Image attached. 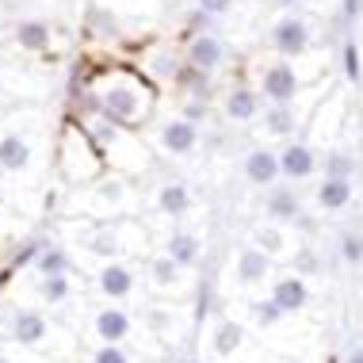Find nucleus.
Listing matches in <instances>:
<instances>
[{
	"label": "nucleus",
	"instance_id": "nucleus-50",
	"mask_svg": "<svg viewBox=\"0 0 363 363\" xmlns=\"http://www.w3.org/2000/svg\"><path fill=\"white\" fill-rule=\"evenodd\" d=\"M188 363H199V359H188Z\"/></svg>",
	"mask_w": 363,
	"mask_h": 363
},
{
	"label": "nucleus",
	"instance_id": "nucleus-7",
	"mask_svg": "<svg viewBox=\"0 0 363 363\" xmlns=\"http://www.w3.org/2000/svg\"><path fill=\"white\" fill-rule=\"evenodd\" d=\"M302 84H306V77L279 54L268 57V62L260 65V73H257V88H260V96L268 104H294L298 92H302Z\"/></svg>",
	"mask_w": 363,
	"mask_h": 363
},
{
	"label": "nucleus",
	"instance_id": "nucleus-18",
	"mask_svg": "<svg viewBox=\"0 0 363 363\" xmlns=\"http://www.w3.org/2000/svg\"><path fill=\"white\" fill-rule=\"evenodd\" d=\"M283 176L279 169V153L276 150H264V145H257V150L245 153V180L257 184V188H272Z\"/></svg>",
	"mask_w": 363,
	"mask_h": 363
},
{
	"label": "nucleus",
	"instance_id": "nucleus-46",
	"mask_svg": "<svg viewBox=\"0 0 363 363\" xmlns=\"http://www.w3.org/2000/svg\"><path fill=\"white\" fill-rule=\"evenodd\" d=\"M0 363H16V359L12 356H0Z\"/></svg>",
	"mask_w": 363,
	"mask_h": 363
},
{
	"label": "nucleus",
	"instance_id": "nucleus-27",
	"mask_svg": "<svg viewBox=\"0 0 363 363\" xmlns=\"http://www.w3.org/2000/svg\"><path fill=\"white\" fill-rule=\"evenodd\" d=\"M245 345V329L238 325L233 318H222L218 325H214V340H211V348H214V356H222V359H230L233 352H241Z\"/></svg>",
	"mask_w": 363,
	"mask_h": 363
},
{
	"label": "nucleus",
	"instance_id": "nucleus-34",
	"mask_svg": "<svg viewBox=\"0 0 363 363\" xmlns=\"http://www.w3.org/2000/svg\"><path fill=\"white\" fill-rule=\"evenodd\" d=\"M340 260L352 264V268H359V264H363V233L359 230H345V233H340Z\"/></svg>",
	"mask_w": 363,
	"mask_h": 363
},
{
	"label": "nucleus",
	"instance_id": "nucleus-8",
	"mask_svg": "<svg viewBox=\"0 0 363 363\" xmlns=\"http://www.w3.org/2000/svg\"><path fill=\"white\" fill-rule=\"evenodd\" d=\"M150 138L164 157H188L199 150V123L184 119L180 111L169 115V119H150Z\"/></svg>",
	"mask_w": 363,
	"mask_h": 363
},
{
	"label": "nucleus",
	"instance_id": "nucleus-40",
	"mask_svg": "<svg viewBox=\"0 0 363 363\" xmlns=\"http://www.w3.org/2000/svg\"><path fill=\"white\" fill-rule=\"evenodd\" d=\"M195 4H199L207 16H225L233 8V0H195Z\"/></svg>",
	"mask_w": 363,
	"mask_h": 363
},
{
	"label": "nucleus",
	"instance_id": "nucleus-23",
	"mask_svg": "<svg viewBox=\"0 0 363 363\" xmlns=\"http://www.w3.org/2000/svg\"><path fill=\"white\" fill-rule=\"evenodd\" d=\"M294 126H298V111H294V104H268L260 111V130L268 134V138H291Z\"/></svg>",
	"mask_w": 363,
	"mask_h": 363
},
{
	"label": "nucleus",
	"instance_id": "nucleus-11",
	"mask_svg": "<svg viewBox=\"0 0 363 363\" xmlns=\"http://www.w3.org/2000/svg\"><path fill=\"white\" fill-rule=\"evenodd\" d=\"M184 62L214 77V73H218L222 65H225V43H222V38L214 35V31L191 35V38H188V46H184Z\"/></svg>",
	"mask_w": 363,
	"mask_h": 363
},
{
	"label": "nucleus",
	"instance_id": "nucleus-25",
	"mask_svg": "<svg viewBox=\"0 0 363 363\" xmlns=\"http://www.w3.org/2000/svg\"><path fill=\"white\" fill-rule=\"evenodd\" d=\"M199 249H203V245H199V238H195V233L176 230V233H169V238H164V252H169V257L180 264L184 272L199 264Z\"/></svg>",
	"mask_w": 363,
	"mask_h": 363
},
{
	"label": "nucleus",
	"instance_id": "nucleus-14",
	"mask_svg": "<svg viewBox=\"0 0 363 363\" xmlns=\"http://www.w3.org/2000/svg\"><path fill=\"white\" fill-rule=\"evenodd\" d=\"M272 268H276V257H268L260 245H245L238 252V260H233V279L241 287H257V283L272 276Z\"/></svg>",
	"mask_w": 363,
	"mask_h": 363
},
{
	"label": "nucleus",
	"instance_id": "nucleus-22",
	"mask_svg": "<svg viewBox=\"0 0 363 363\" xmlns=\"http://www.w3.org/2000/svg\"><path fill=\"white\" fill-rule=\"evenodd\" d=\"M16 46L23 54H50L54 50V31L46 19H23L16 27Z\"/></svg>",
	"mask_w": 363,
	"mask_h": 363
},
{
	"label": "nucleus",
	"instance_id": "nucleus-44",
	"mask_svg": "<svg viewBox=\"0 0 363 363\" xmlns=\"http://www.w3.org/2000/svg\"><path fill=\"white\" fill-rule=\"evenodd\" d=\"M345 363H363V348H356V352H352V356H348Z\"/></svg>",
	"mask_w": 363,
	"mask_h": 363
},
{
	"label": "nucleus",
	"instance_id": "nucleus-24",
	"mask_svg": "<svg viewBox=\"0 0 363 363\" xmlns=\"http://www.w3.org/2000/svg\"><path fill=\"white\" fill-rule=\"evenodd\" d=\"M352 176H325L318 184V207L321 211H345L352 203Z\"/></svg>",
	"mask_w": 363,
	"mask_h": 363
},
{
	"label": "nucleus",
	"instance_id": "nucleus-4",
	"mask_svg": "<svg viewBox=\"0 0 363 363\" xmlns=\"http://www.w3.org/2000/svg\"><path fill=\"white\" fill-rule=\"evenodd\" d=\"M88 126V134H92V142L100 145L104 161L111 172H123V176H142L150 169V142L142 138V130H134V126H119L111 123L107 115H88L81 119Z\"/></svg>",
	"mask_w": 363,
	"mask_h": 363
},
{
	"label": "nucleus",
	"instance_id": "nucleus-16",
	"mask_svg": "<svg viewBox=\"0 0 363 363\" xmlns=\"http://www.w3.org/2000/svg\"><path fill=\"white\" fill-rule=\"evenodd\" d=\"M92 329H96V337H100V345H123V340L130 337L134 321H130V313H126V310H119V302H111V306L96 310Z\"/></svg>",
	"mask_w": 363,
	"mask_h": 363
},
{
	"label": "nucleus",
	"instance_id": "nucleus-47",
	"mask_svg": "<svg viewBox=\"0 0 363 363\" xmlns=\"http://www.w3.org/2000/svg\"><path fill=\"white\" fill-rule=\"evenodd\" d=\"M4 176H8V172H4V169H0V188H4Z\"/></svg>",
	"mask_w": 363,
	"mask_h": 363
},
{
	"label": "nucleus",
	"instance_id": "nucleus-36",
	"mask_svg": "<svg viewBox=\"0 0 363 363\" xmlns=\"http://www.w3.org/2000/svg\"><path fill=\"white\" fill-rule=\"evenodd\" d=\"M88 363H130V356H126L123 345H96Z\"/></svg>",
	"mask_w": 363,
	"mask_h": 363
},
{
	"label": "nucleus",
	"instance_id": "nucleus-3",
	"mask_svg": "<svg viewBox=\"0 0 363 363\" xmlns=\"http://www.w3.org/2000/svg\"><path fill=\"white\" fill-rule=\"evenodd\" d=\"M54 164L57 176H62L65 188H84V184L100 180L107 172V161L100 153V145L92 142L88 126L73 115H65L62 126H57V138H54Z\"/></svg>",
	"mask_w": 363,
	"mask_h": 363
},
{
	"label": "nucleus",
	"instance_id": "nucleus-10",
	"mask_svg": "<svg viewBox=\"0 0 363 363\" xmlns=\"http://www.w3.org/2000/svg\"><path fill=\"white\" fill-rule=\"evenodd\" d=\"M96 287H100V294L107 302H126L138 291V272L126 260H104L96 268Z\"/></svg>",
	"mask_w": 363,
	"mask_h": 363
},
{
	"label": "nucleus",
	"instance_id": "nucleus-26",
	"mask_svg": "<svg viewBox=\"0 0 363 363\" xmlns=\"http://www.w3.org/2000/svg\"><path fill=\"white\" fill-rule=\"evenodd\" d=\"M252 245H260L268 257H291V238L283 233L279 222H260L257 230H252Z\"/></svg>",
	"mask_w": 363,
	"mask_h": 363
},
{
	"label": "nucleus",
	"instance_id": "nucleus-21",
	"mask_svg": "<svg viewBox=\"0 0 363 363\" xmlns=\"http://www.w3.org/2000/svg\"><path fill=\"white\" fill-rule=\"evenodd\" d=\"M153 207L164 214V218H184L191 211V188L184 180H164L153 195Z\"/></svg>",
	"mask_w": 363,
	"mask_h": 363
},
{
	"label": "nucleus",
	"instance_id": "nucleus-39",
	"mask_svg": "<svg viewBox=\"0 0 363 363\" xmlns=\"http://www.w3.org/2000/svg\"><path fill=\"white\" fill-rule=\"evenodd\" d=\"M325 176H352L348 153H329V157H325Z\"/></svg>",
	"mask_w": 363,
	"mask_h": 363
},
{
	"label": "nucleus",
	"instance_id": "nucleus-38",
	"mask_svg": "<svg viewBox=\"0 0 363 363\" xmlns=\"http://www.w3.org/2000/svg\"><path fill=\"white\" fill-rule=\"evenodd\" d=\"M180 115H184V119H191V123H203V119H207V96H184Z\"/></svg>",
	"mask_w": 363,
	"mask_h": 363
},
{
	"label": "nucleus",
	"instance_id": "nucleus-41",
	"mask_svg": "<svg viewBox=\"0 0 363 363\" xmlns=\"http://www.w3.org/2000/svg\"><path fill=\"white\" fill-rule=\"evenodd\" d=\"M359 12H363V0H340V19L345 23H356Z\"/></svg>",
	"mask_w": 363,
	"mask_h": 363
},
{
	"label": "nucleus",
	"instance_id": "nucleus-19",
	"mask_svg": "<svg viewBox=\"0 0 363 363\" xmlns=\"http://www.w3.org/2000/svg\"><path fill=\"white\" fill-rule=\"evenodd\" d=\"M145 279H150V287L157 294H180L184 291V268L169 257V252H157V257H150Z\"/></svg>",
	"mask_w": 363,
	"mask_h": 363
},
{
	"label": "nucleus",
	"instance_id": "nucleus-31",
	"mask_svg": "<svg viewBox=\"0 0 363 363\" xmlns=\"http://www.w3.org/2000/svg\"><path fill=\"white\" fill-rule=\"evenodd\" d=\"M96 4L111 16H130L134 19V16H157L164 0H96Z\"/></svg>",
	"mask_w": 363,
	"mask_h": 363
},
{
	"label": "nucleus",
	"instance_id": "nucleus-35",
	"mask_svg": "<svg viewBox=\"0 0 363 363\" xmlns=\"http://www.w3.org/2000/svg\"><path fill=\"white\" fill-rule=\"evenodd\" d=\"M345 77L352 84H363V62H359V43L356 38L345 43Z\"/></svg>",
	"mask_w": 363,
	"mask_h": 363
},
{
	"label": "nucleus",
	"instance_id": "nucleus-12",
	"mask_svg": "<svg viewBox=\"0 0 363 363\" xmlns=\"http://www.w3.org/2000/svg\"><path fill=\"white\" fill-rule=\"evenodd\" d=\"M0 169L8 176H27L35 169V142L23 130L0 134Z\"/></svg>",
	"mask_w": 363,
	"mask_h": 363
},
{
	"label": "nucleus",
	"instance_id": "nucleus-30",
	"mask_svg": "<svg viewBox=\"0 0 363 363\" xmlns=\"http://www.w3.org/2000/svg\"><path fill=\"white\" fill-rule=\"evenodd\" d=\"M35 272H38V276H57V272H73V260H69V252H65L62 245L46 241V249L38 252V260H35Z\"/></svg>",
	"mask_w": 363,
	"mask_h": 363
},
{
	"label": "nucleus",
	"instance_id": "nucleus-33",
	"mask_svg": "<svg viewBox=\"0 0 363 363\" xmlns=\"http://www.w3.org/2000/svg\"><path fill=\"white\" fill-rule=\"evenodd\" d=\"M43 249H46V238H27V241L12 252V272L35 268V260H38V252H43Z\"/></svg>",
	"mask_w": 363,
	"mask_h": 363
},
{
	"label": "nucleus",
	"instance_id": "nucleus-5",
	"mask_svg": "<svg viewBox=\"0 0 363 363\" xmlns=\"http://www.w3.org/2000/svg\"><path fill=\"white\" fill-rule=\"evenodd\" d=\"M145 230L138 218H111V222H92L77 225V249H84L88 257L100 260H123L134 252H145Z\"/></svg>",
	"mask_w": 363,
	"mask_h": 363
},
{
	"label": "nucleus",
	"instance_id": "nucleus-43",
	"mask_svg": "<svg viewBox=\"0 0 363 363\" xmlns=\"http://www.w3.org/2000/svg\"><path fill=\"white\" fill-rule=\"evenodd\" d=\"M8 225H12V214H8V207H4V203H0V233H4Z\"/></svg>",
	"mask_w": 363,
	"mask_h": 363
},
{
	"label": "nucleus",
	"instance_id": "nucleus-1",
	"mask_svg": "<svg viewBox=\"0 0 363 363\" xmlns=\"http://www.w3.org/2000/svg\"><path fill=\"white\" fill-rule=\"evenodd\" d=\"M84 88L92 92L100 115L119 126L142 130L157 111V84L138 65H100L84 77Z\"/></svg>",
	"mask_w": 363,
	"mask_h": 363
},
{
	"label": "nucleus",
	"instance_id": "nucleus-29",
	"mask_svg": "<svg viewBox=\"0 0 363 363\" xmlns=\"http://www.w3.org/2000/svg\"><path fill=\"white\" fill-rule=\"evenodd\" d=\"M298 195H294V188H276L272 184L268 188V218L272 222H294L298 218Z\"/></svg>",
	"mask_w": 363,
	"mask_h": 363
},
{
	"label": "nucleus",
	"instance_id": "nucleus-13",
	"mask_svg": "<svg viewBox=\"0 0 363 363\" xmlns=\"http://www.w3.org/2000/svg\"><path fill=\"white\" fill-rule=\"evenodd\" d=\"M138 69L150 77L153 84H176V77H180V69H184V54L176 50L172 43H157L153 50L142 57Z\"/></svg>",
	"mask_w": 363,
	"mask_h": 363
},
{
	"label": "nucleus",
	"instance_id": "nucleus-32",
	"mask_svg": "<svg viewBox=\"0 0 363 363\" xmlns=\"http://www.w3.org/2000/svg\"><path fill=\"white\" fill-rule=\"evenodd\" d=\"M249 310H252V321H257L260 329H272V325H279V321L287 318V310H283L276 298H260V302H252Z\"/></svg>",
	"mask_w": 363,
	"mask_h": 363
},
{
	"label": "nucleus",
	"instance_id": "nucleus-9",
	"mask_svg": "<svg viewBox=\"0 0 363 363\" xmlns=\"http://www.w3.org/2000/svg\"><path fill=\"white\" fill-rule=\"evenodd\" d=\"M268 43H272V50H276L279 57H287V62H298V57H306L310 54V46H313V31H310V23L302 16H279L276 23H272V31H268Z\"/></svg>",
	"mask_w": 363,
	"mask_h": 363
},
{
	"label": "nucleus",
	"instance_id": "nucleus-49",
	"mask_svg": "<svg viewBox=\"0 0 363 363\" xmlns=\"http://www.w3.org/2000/svg\"><path fill=\"white\" fill-rule=\"evenodd\" d=\"M329 363H337V359H333V356H329Z\"/></svg>",
	"mask_w": 363,
	"mask_h": 363
},
{
	"label": "nucleus",
	"instance_id": "nucleus-6",
	"mask_svg": "<svg viewBox=\"0 0 363 363\" xmlns=\"http://www.w3.org/2000/svg\"><path fill=\"white\" fill-rule=\"evenodd\" d=\"M8 340H12L16 348H23V352H54V356H65V352L57 348V340H65V329L54 325L46 313L27 310V306L12 310V321H8Z\"/></svg>",
	"mask_w": 363,
	"mask_h": 363
},
{
	"label": "nucleus",
	"instance_id": "nucleus-48",
	"mask_svg": "<svg viewBox=\"0 0 363 363\" xmlns=\"http://www.w3.org/2000/svg\"><path fill=\"white\" fill-rule=\"evenodd\" d=\"M0 96H4V81H0Z\"/></svg>",
	"mask_w": 363,
	"mask_h": 363
},
{
	"label": "nucleus",
	"instance_id": "nucleus-20",
	"mask_svg": "<svg viewBox=\"0 0 363 363\" xmlns=\"http://www.w3.org/2000/svg\"><path fill=\"white\" fill-rule=\"evenodd\" d=\"M272 298L279 302L287 313H302L310 302V287H306V276H298V272H287V276H276L272 283Z\"/></svg>",
	"mask_w": 363,
	"mask_h": 363
},
{
	"label": "nucleus",
	"instance_id": "nucleus-17",
	"mask_svg": "<svg viewBox=\"0 0 363 363\" xmlns=\"http://www.w3.org/2000/svg\"><path fill=\"white\" fill-rule=\"evenodd\" d=\"M279 169H283V180H306V176L318 172V153H313L310 142H287L279 150Z\"/></svg>",
	"mask_w": 363,
	"mask_h": 363
},
{
	"label": "nucleus",
	"instance_id": "nucleus-28",
	"mask_svg": "<svg viewBox=\"0 0 363 363\" xmlns=\"http://www.w3.org/2000/svg\"><path fill=\"white\" fill-rule=\"evenodd\" d=\"M38 298L46 302V306H65V302L73 298V279L69 272H57V276H38Z\"/></svg>",
	"mask_w": 363,
	"mask_h": 363
},
{
	"label": "nucleus",
	"instance_id": "nucleus-37",
	"mask_svg": "<svg viewBox=\"0 0 363 363\" xmlns=\"http://www.w3.org/2000/svg\"><path fill=\"white\" fill-rule=\"evenodd\" d=\"M291 260H294V272L298 276H318V268H321V260H318V252L313 249H298V252H291Z\"/></svg>",
	"mask_w": 363,
	"mask_h": 363
},
{
	"label": "nucleus",
	"instance_id": "nucleus-2",
	"mask_svg": "<svg viewBox=\"0 0 363 363\" xmlns=\"http://www.w3.org/2000/svg\"><path fill=\"white\" fill-rule=\"evenodd\" d=\"M142 207V195L134 188V176L107 169L100 180L69 188V199L62 203L65 218H92V222H111V218H134Z\"/></svg>",
	"mask_w": 363,
	"mask_h": 363
},
{
	"label": "nucleus",
	"instance_id": "nucleus-45",
	"mask_svg": "<svg viewBox=\"0 0 363 363\" xmlns=\"http://www.w3.org/2000/svg\"><path fill=\"white\" fill-rule=\"evenodd\" d=\"M279 8H294V4H302V0H276Z\"/></svg>",
	"mask_w": 363,
	"mask_h": 363
},
{
	"label": "nucleus",
	"instance_id": "nucleus-15",
	"mask_svg": "<svg viewBox=\"0 0 363 363\" xmlns=\"http://www.w3.org/2000/svg\"><path fill=\"white\" fill-rule=\"evenodd\" d=\"M222 111H225V119H230V123H257L260 111H264L260 88H252V84H233L230 92H225Z\"/></svg>",
	"mask_w": 363,
	"mask_h": 363
},
{
	"label": "nucleus",
	"instance_id": "nucleus-42",
	"mask_svg": "<svg viewBox=\"0 0 363 363\" xmlns=\"http://www.w3.org/2000/svg\"><path fill=\"white\" fill-rule=\"evenodd\" d=\"M207 313H214V294L211 291H199V313H195V318H207Z\"/></svg>",
	"mask_w": 363,
	"mask_h": 363
}]
</instances>
